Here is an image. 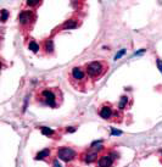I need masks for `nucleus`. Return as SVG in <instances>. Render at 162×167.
I'll return each mask as SVG.
<instances>
[{
	"label": "nucleus",
	"mask_w": 162,
	"mask_h": 167,
	"mask_svg": "<svg viewBox=\"0 0 162 167\" xmlns=\"http://www.w3.org/2000/svg\"><path fill=\"white\" fill-rule=\"evenodd\" d=\"M109 65H106V62L104 61H93L87 65L85 72L90 78H99L101 77L105 72H106Z\"/></svg>",
	"instance_id": "1"
},
{
	"label": "nucleus",
	"mask_w": 162,
	"mask_h": 167,
	"mask_svg": "<svg viewBox=\"0 0 162 167\" xmlns=\"http://www.w3.org/2000/svg\"><path fill=\"white\" fill-rule=\"evenodd\" d=\"M34 21H35V14L32 10H22L20 15H18V23H20L22 28L30 29Z\"/></svg>",
	"instance_id": "2"
},
{
	"label": "nucleus",
	"mask_w": 162,
	"mask_h": 167,
	"mask_svg": "<svg viewBox=\"0 0 162 167\" xmlns=\"http://www.w3.org/2000/svg\"><path fill=\"white\" fill-rule=\"evenodd\" d=\"M76 151H74L72 148H67V146H64V148H60V149L57 150V157L60 160H62V161L65 162H70L72 161V160L76 157Z\"/></svg>",
	"instance_id": "3"
},
{
	"label": "nucleus",
	"mask_w": 162,
	"mask_h": 167,
	"mask_svg": "<svg viewBox=\"0 0 162 167\" xmlns=\"http://www.w3.org/2000/svg\"><path fill=\"white\" fill-rule=\"evenodd\" d=\"M42 99L46 105L50 107H56L57 106V96L51 90V89H45L42 92Z\"/></svg>",
	"instance_id": "4"
},
{
	"label": "nucleus",
	"mask_w": 162,
	"mask_h": 167,
	"mask_svg": "<svg viewBox=\"0 0 162 167\" xmlns=\"http://www.w3.org/2000/svg\"><path fill=\"white\" fill-rule=\"evenodd\" d=\"M71 82H78V87H82V83H85V72L80 67H73L71 71Z\"/></svg>",
	"instance_id": "5"
},
{
	"label": "nucleus",
	"mask_w": 162,
	"mask_h": 167,
	"mask_svg": "<svg viewBox=\"0 0 162 167\" xmlns=\"http://www.w3.org/2000/svg\"><path fill=\"white\" fill-rule=\"evenodd\" d=\"M112 164H114V159H112L110 155H104L98 160L99 167H111Z\"/></svg>",
	"instance_id": "6"
},
{
	"label": "nucleus",
	"mask_w": 162,
	"mask_h": 167,
	"mask_svg": "<svg viewBox=\"0 0 162 167\" xmlns=\"http://www.w3.org/2000/svg\"><path fill=\"white\" fill-rule=\"evenodd\" d=\"M99 115H100V116H101L102 118H105V120L111 118V116H112V109H111V106H110V105H104V106H101L100 111H99Z\"/></svg>",
	"instance_id": "7"
},
{
	"label": "nucleus",
	"mask_w": 162,
	"mask_h": 167,
	"mask_svg": "<svg viewBox=\"0 0 162 167\" xmlns=\"http://www.w3.org/2000/svg\"><path fill=\"white\" fill-rule=\"evenodd\" d=\"M77 26H78V22L76 20H68L62 24V28L64 29H73V28H76Z\"/></svg>",
	"instance_id": "8"
},
{
	"label": "nucleus",
	"mask_w": 162,
	"mask_h": 167,
	"mask_svg": "<svg viewBox=\"0 0 162 167\" xmlns=\"http://www.w3.org/2000/svg\"><path fill=\"white\" fill-rule=\"evenodd\" d=\"M44 50L46 53H50V54L54 51V42H53L51 38H49V39H46L44 42Z\"/></svg>",
	"instance_id": "9"
},
{
	"label": "nucleus",
	"mask_w": 162,
	"mask_h": 167,
	"mask_svg": "<svg viewBox=\"0 0 162 167\" xmlns=\"http://www.w3.org/2000/svg\"><path fill=\"white\" fill-rule=\"evenodd\" d=\"M84 160H85V162H88V164H90V162H93L94 160L98 157V152L96 151H94V152H88V154H85L84 155Z\"/></svg>",
	"instance_id": "10"
},
{
	"label": "nucleus",
	"mask_w": 162,
	"mask_h": 167,
	"mask_svg": "<svg viewBox=\"0 0 162 167\" xmlns=\"http://www.w3.org/2000/svg\"><path fill=\"white\" fill-rule=\"evenodd\" d=\"M49 155H50V150L49 149H45L43 151H39L38 154L35 155V160H44L45 157H48Z\"/></svg>",
	"instance_id": "11"
},
{
	"label": "nucleus",
	"mask_w": 162,
	"mask_h": 167,
	"mask_svg": "<svg viewBox=\"0 0 162 167\" xmlns=\"http://www.w3.org/2000/svg\"><path fill=\"white\" fill-rule=\"evenodd\" d=\"M28 49L32 50L33 53H38L39 49H40V47H39V44L37 43V42L32 40V42H29V44H28Z\"/></svg>",
	"instance_id": "12"
},
{
	"label": "nucleus",
	"mask_w": 162,
	"mask_h": 167,
	"mask_svg": "<svg viewBox=\"0 0 162 167\" xmlns=\"http://www.w3.org/2000/svg\"><path fill=\"white\" fill-rule=\"evenodd\" d=\"M127 102H128V96H122L120 104H118V109H120V110H123V109L126 107Z\"/></svg>",
	"instance_id": "13"
},
{
	"label": "nucleus",
	"mask_w": 162,
	"mask_h": 167,
	"mask_svg": "<svg viewBox=\"0 0 162 167\" xmlns=\"http://www.w3.org/2000/svg\"><path fill=\"white\" fill-rule=\"evenodd\" d=\"M40 131H42V134H44V136H53L54 134V131L51 128H48V127H42Z\"/></svg>",
	"instance_id": "14"
},
{
	"label": "nucleus",
	"mask_w": 162,
	"mask_h": 167,
	"mask_svg": "<svg viewBox=\"0 0 162 167\" xmlns=\"http://www.w3.org/2000/svg\"><path fill=\"white\" fill-rule=\"evenodd\" d=\"M8 17H9V11L8 10H1V22H5L6 20H8Z\"/></svg>",
	"instance_id": "15"
},
{
	"label": "nucleus",
	"mask_w": 162,
	"mask_h": 167,
	"mask_svg": "<svg viewBox=\"0 0 162 167\" xmlns=\"http://www.w3.org/2000/svg\"><path fill=\"white\" fill-rule=\"evenodd\" d=\"M40 1H38V0H28L27 1V5L28 6H35V5H39Z\"/></svg>",
	"instance_id": "16"
},
{
	"label": "nucleus",
	"mask_w": 162,
	"mask_h": 167,
	"mask_svg": "<svg viewBox=\"0 0 162 167\" xmlns=\"http://www.w3.org/2000/svg\"><path fill=\"white\" fill-rule=\"evenodd\" d=\"M124 54H126V50H124V49H122V50L120 51V53H117V54H116V56H115V60H118V59H121V57H122Z\"/></svg>",
	"instance_id": "17"
},
{
	"label": "nucleus",
	"mask_w": 162,
	"mask_h": 167,
	"mask_svg": "<svg viewBox=\"0 0 162 167\" xmlns=\"http://www.w3.org/2000/svg\"><path fill=\"white\" fill-rule=\"evenodd\" d=\"M111 133H112V136H121L122 134L121 131H116L115 128H111Z\"/></svg>",
	"instance_id": "18"
},
{
	"label": "nucleus",
	"mask_w": 162,
	"mask_h": 167,
	"mask_svg": "<svg viewBox=\"0 0 162 167\" xmlns=\"http://www.w3.org/2000/svg\"><path fill=\"white\" fill-rule=\"evenodd\" d=\"M66 132L73 133V132H76V128H74V127H67V128H66Z\"/></svg>",
	"instance_id": "19"
},
{
	"label": "nucleus",
	"mask_w": 162,
	"mask_h": 167,
	"mask_svg": "<svg viewBox=\"0 0 162 167\" xmlns=\"http://www.w3.org/2000/svg\"><path fill=\"white\" fill-rule=\"evenodd\" d=\"M156 62H157V67H159V70H160V72L162 73V61H161V60H157Z\"/></svg>",
	"instance_id": "20"
},
{
	"label": "nucleus",
	"mask_w": 162,
	"mask_h": 167,
	"mask_svg": "<svg viewBox=\"0 0 162 167\" xmlns=\"http://www.w3.org/2000/svg\"><path fill=\"white\" fill-rule=\"evenodd\" d=\"M54 167H62V166L59 164V160H55V161H54Z\"/></svg>",
	"instance_id": "21"
}]
</instances>
